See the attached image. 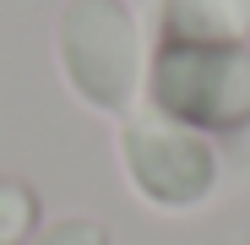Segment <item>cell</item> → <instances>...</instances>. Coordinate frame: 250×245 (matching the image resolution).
I'll list each match as a JSON object with an SVG mask.
<instances>
[{"mask_svg": "<svg viewBox=\"0 0 250 245\" xmlns=\"http://www.w3.org/2000/svg\"><path fill=\"white\" fill-rule=\"evenodd\" d=\"M152 98L185 126H250V49L245 44H163Z\"/></svg>", "mask_w": 250, "mask_h": 245, "instance_id": "1", "label": "cell"}, {"mask_svg": "<svg viewBox=\"0 0 250 245\" xmlns=\"http://www.w3.org/2000/svg\"><path fill=\"white\" fill-rule=\"evenodd\" d=\"M60 60L87 104L131 109L142 88V38L120 0H76L60 22Z\"/></svg>", "mask_w": 250, "mask_h": 245, "instance_id": "2", "label": "cell"}, {"mask_svg": "<svg viewBox=\"0 0 250 245\" xmlns=\"http://www.w3.org/2000/svg\"><path fill=\"white\" fill-rule=\"evenodd\" d=\"M120 147H125V175L158 207H196L218 180V153L207 147V136L185 120L163 114L158 104L125 120Z\"/></svg>", "mask_w": 250, "mask_h": 245, "instance_id": "3", "label": "cell"}, {"mask_svg": "<svg viewBox=\"0 0 250 245\" xmlns=\"http://www.w3.org/2000/svg\"><path fill=\"white\" fill-rule=\"evenodd\" d=\"M250 0H163V44H239Z\"/></svg>", "mask_w": 250, "mask_h": 245, "instance_id": "4", "label": "cell"}, {"mask_svg": "<svg viewBox=\"0 0 250 245\" xmlns=\"http://www.w3.org/2000/svg\"><path fill=\"white\" fill-rule=\"evenodd\" d=\"M33 218H38V207H33L27 185L0 180V245H22L27 229H33Z\"/></svg>", "mask_w": 250, "mask_h": 245, "instance_id": "5", "label": "cell"}, {"mask_svg": "<svg viewBox=\"0 0 250 245\" xmlns=\"http://www.w3.org/2000/svg\"><path fill=\"white\" fill-rule=\"evenodd\" d=\"M33 245H109V234L93 218H60V223H49L44 234H38Z\"/></svg>", "mask_w": 250, "mask_h": 245, "instance_id": "6", "label": "cell"}]
</instances>
